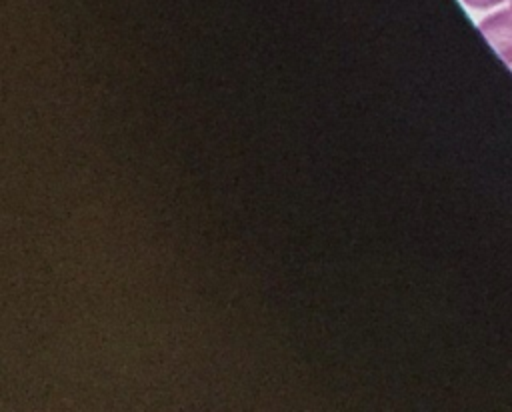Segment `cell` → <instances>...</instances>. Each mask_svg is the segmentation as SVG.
Segmentation results:
<instances>
[{"label":"cell","instance_id":"1","mask_svg":"<svg viewBox=\"0 0 512 412\" xmlns=\"http://www.w3.org/2000/svg\"><path fill=\"white\" fill-rule=\"evenodd\" d=\"M478 28L498 56L506 64H512V8L490 14L480 22Z\"/></svg>","mask_w":512,"mask_h":412},{"label":"cell","instance_id":"2","mask_svg":"<svg viewBox=\"0 0 512 412\" xmlns=\"http://www.w3.org/2000/svg\"><path fill=\"white\" fill-rule=\"evenodd\" d=\"M468 6H472V8H492V6H496V4H500V2H504V0H464Z\"/></svg>","mask_w":512,"mask_h":412},{"label":"cell","instance_id":"3","mask_svg":"<svg viewBox=\"0 0 512 412\" xmlns=\"http://www.w3.org/2000/svg\"><path fill=\"white\" fill-rule=\"evenodd\" d=\"M510 8H512V4H510Z\"/></svg>","mask_w":512,"mask_h":412}]
</instances>
